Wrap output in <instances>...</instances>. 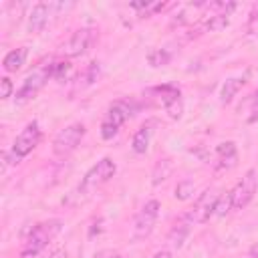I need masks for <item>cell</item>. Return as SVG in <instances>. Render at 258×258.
Returning <instances> with one entry per match:
<instances>
[{"label": "cell", "instance_id": "obj_1", "mask_svg": "<svg viewBox=\"0 0 258 258\" xmlns=\"http://www.w3.org/2000/svg\"><path fill=\"white\" fill-rule=\"evenodd\" d=\"M58 230H60V222L58 220L32 226L30 228V234L24 240V248L20 252V258H36Z\"/></svg>", "mask_w": 258, "mask_h": 258}, {"label": "cell", "instance_id": "obj_2", "mask_svg": "<svg viewBox=\"0 0 258 258\" xmlns=\"http://www.w3.org/2000/svg\"><path fill=\"white\" fill-rule=\"evenodd\" d=\"M85 133H87V129H85L83 123H71V125H67L64 129H60L54 135V139H52V151L56 155H60V157L69 155L71 151L77 149V145L81 143V139L85 137Z\"/></svg>", "mask_w": 258, "mask_h": 258}, {"label": "cell", "instance_id": "obj_3", "mask_svg": "<svg viewBox=\"0 0 258 258\" xmlns=\"http://www.w3.org/2000/svg\"><path fill=\"white\" fill-rule=\"evenodd\" d=\"M131 115V105L127 101H115L107 113H105V119L101 123V137L103 139H113L119 131V127L129 119Z\"/></svg>", "mask_w": 258, "mask_h": 258}, {"label": "cell", "instance_id": "obj_4", "mask_svg": "<svg viewBox=\"0 0 258 258\" xmlns=\"http://www.w3.org/2000/svg\"><path fill=\"white\" fill-rule=\"evenodd\" d=\"M220 196L222 194L218 189H206L204 194L198 196V200L194 202V208L185 214V218L191 224H204V222H208L216 214V206H218Z\"/></svg>", "mask_w": 258, "mask_h": 258}, {"label": "cell", "instance_id": "obj_5", "mask_svg": "<svg viewBox=\"0 0 258 258\" xmlns=\"http://www.w3.org/2000/svg\"><path fill=\"white\" fill-rule=\"evenodd\" d=\"M256 189H258V175H256L254 169H248V171L244 173V177H242V179L232 187V191H230L232 208H234V210H244V208L252 202Z\"/></svg>", "mask_w": 258, "mask_h": 258}, {"label": "cell", "instance_id": "obj_6", "mask_svg": "<svg viewBox=\"0 0 258 258\" xmlns=\"http://www.w3.org/2000/svg\"><path fill=\"white\" fill-rule=\"evenodd\" d=\"M40 139H42V131H40L38 123L32 121V123H28V125L16 135V139H14L10 151H12V155H16L18 159H22V157H26V155L40 143Z\"/></svg>", "mask_w": 258, "mask_h": 258}, {"label": "cell", "instance_id": "obj_7", "mask_svg": "<svg viewBox=\"0 0 258 258\" xmlns=\"http://www.w3.org/2000/svg\"><path fill=\"white\" fill-rule=\"evenodd\" d=\"M159 202L157 200H149L141 206V210L137 212L135 216V222H133V234L135 238H145L151 234L155 222H157V216H159Z\"/></svg>", "mask_w": 258, "mask_h": 258}, {"label": "cell", "instance_id": "obj_8", "mask_svg": "<svg viewBox=\"0 0 258 258\" xmlns=\"http://www.w3.org/2000/svg\"><path fill=\"white\" fill-rule=\"evenodd\" d=\"M48 77H50V64H48V67H42V69H38V71H34L32 75H28V77L24 79V83L20 85V89L16 91V97H14L16 103H26V101L34 99V97L38 95V91L46 85Z\"/></svg>", "mask_w": 258, "mask_h": 258}, {"label": "cell", "instance_id": "obj_9", "mask_svg": "<svg viewBox=\"0 0 258 258\" xmlns=\"http://www.w3.org/2000/svg\"><path fill=\"white\" fill-rule=\"evenodd\" d=\"M115 171H117L115 161H113L111 157H103V159H99V161H97V163H95V165L85 173L81 187H83V189L97 187V185H101V183L109 181V179L115 175Z\"/></svg>", "mask_w": 258, "mask_h": 258}, {"label": "cell", "instance_id": "obj_10", "mask_svg": "<svg viewBox=\"0 0 258 258\" xmlns=\"http://www.w3.org/2000/svg\"><path fill=\"white\" fill-rule=\"evenodd\" d=\"M95 42V28H89V26H85V28H79V30H75L71 36H69V40L62 44V52L67 54V56H81V54H85L89 48H91V44Z\"/></svg>", "mask_w": 258, "mask_h": 258}, {"label": "cell", "instance_id": "obj_11", "mask_svg": "<svg viewBox=\"0 0 258 258\" xmlns=\"http://www.w3.org/2000/svg\"><path fill=\"white\" fill-rule=\"evenodd\" d=\"M159 93H161V103H163V107H165V113H167L171 119H179V117H181V111H183L179 89L173 87V85H165V87L159 89Z\"/></svg>", "mask_w": 258, "mask_h": 258}, {"label": "cell", "instance_id": "obj_12", "mask_svg": "<svg viewBox=\"0 0 258 258\" xmlns=\"http://www.w3.org/2000/svg\"><path fill=\"white\" fill-rule=\"evenodd\" d=\"M52 8H56V4H48V2L34 4L32 10H30V14H28V30L30 32H40L48 24Z\"/></svg>", "mask_w": 258, "mask_h": 258}, {"label": "cell", "instance_id": "obj_13", "mask_svg": "<svg viewBox=\"0 0 258 258\" xmlns=\"http://www.w3.org/2000/svg\"><path fill=\"white\" fill-rule=\"evenodd\" d=\"M153 131H155V121H153V119L145 121V123L135 131V135H133V139H131V149H133L135 153H139V155L145 153V151L149 149Z\"/></svg>", "mask_w": 258, "mask_h": 258}, {"label": "cell", "instance_id": "obj_14", "mask_svg": "<svg viewBox=\"0 0 258 258\" xmlns=\"http://www.w3.org/2000/svg\"><path fill=\"white\" fill-rule=\"evenodd\" d=\"M214 153H216V167L218 169H230L238 161V149H236V145L232 141L220 143L214 149Z\"/></svg>", "mask_w": 258, "mask_h": 258}, {"label": "cell", "instance_id": "obj_15", "mask_svg": "<svg viewBox=\"0 0 258 258\" xmlns=\"http://www.w3.org/2000/svg\"><path fill=\"white\" fill-rule=\"evenodd\" d=\"M26 56H28V48L26 46H20V48H14L10 52H6L4 60H2V67L6 73H16L24 67L26 62Z\"/></svg>", "mask_w": 258, "mask_h": 258}, {"label": "cell", "instance_id": "obj_16", "mask_svg": "<svg viewBox=\"0 0 258 258\" xmlns=\"http://www.w3.org/2000/svg\"><path fill=\"white\" fill-rule=\"evenodd\" d=\"M194 224L185 218V216H181V220L171 228V232H169V236H167V242L171 244V246H175V248H181L183 246V242H185V238H187V234H189V228H191Z\"/></svg>", "mask_w": 258, "mask_h": 258}, {"label": "cell", "instance_id": "obj_17", "mask_svg": "<svg viewBox=\"0 0 258 258\" xmlns=\"http://www.w3.org/2000/svg\"><path fill=\"white\" fill-rule=\"evenodd\" d=\"M234 8H236L234 4H228L222 12L210 14V18L206 20V28H208V30H212V32L226 28V26H228V22H230V10H234Z\"/></svg>", "mask_w": 258, "mask_h": 258}, {"label": "cell", "instance_id": "obj_18", "mask_svg": "<svg viewBox=\"0 0 258 258\" xmlns=\"http://www.w3.org/2000/svg\"><path fill=\"white\" fill-rule=\"evenodd\" d=\"M242 85H244V79H240V77L228 79V81L222 85V89H220V101H222V103H230V101L234 99V95L240 91Z\"/></svg>", "mask_w": 258, "mask_h": 258}, {"label": "cell", "instance_id": "obj_19", "mask_svg": "<svg viewBox=\"0 0 258 258\" xmlns=\"http://www.w3.org/2000/svg\"><path fill=\"white\" fill-rule=\"evenodd\" d=\"M169 58H171V54L165 48H155L147 54V60H149L151 67H163V64L169 62Z\"/></svg>", "mask_w": 258, "mask_h": 258}, {"label": "cell", "instance_id": "obj_20", "mask_svg": "<svg viewBox=\"0 0 258 258\" xmlns=\"http://www.w3.org/2000/svg\"><path fill=\"white\" fill-rule=\"evenodd\" d=\"M194 189H196V183L191 179H181L175 187V198L177 200H189L194 196Z\"/></svg>", "mask_w": 258, "mask_h": 258}, {"label": "cell", "instance_id": "obj_21", "mask_svg": "<svg viewBox=\"0 0 258 258\" xmlns=\"http://www.w3.org/2000/svg\"><path fill=\"white\" fill-rule=\"evenodd\" d=\"M71 71V64L67 60H60V62H54L50 64V77L56 79V81H62L67 77V73Z\"/></svg>", "mask_w": 258, "mask_h": 258}, {"label": "cell", "instance_id": "obj_22", "mask_svg": "<svg viewBox=\"0 0 258 258\" xmlns=\"http://www.w3.org/2000/svg\"><path fill=\"white\" fill-rule=\"evenodd\" d=\"M230 210H234V208H232V198H230V191H226V194H222L220 200H218L216 216H226Z\"/></svg>", "mask_w": 258, "mask_h": 258}, {"label": "cell", "instance_id": "obj_23", "mask_svg": "<svg viewBox=\"0 0 258 258\" xmlns=\"http://www.w3.org/2000/svg\"><path fill=\"white\" fill-rule=\"evenodd\" d=\"M12 89H14L12 81H10L8 77H2V79H0V97H2V99H8V97L12 95Z\"/></svg>", "mask_w": 258, "mask_h": 258}, {"label": "cell", "instance_id": "obj_24", "mask_svg": "<svg viewBox=\"0 0 258 258\" xmlns=\"http://www.w3.org/2000/svg\"><path fill=\"white\" fill-rule=\"evenodd\" d=\"M151 258H173V254H171L169 250H165V248H163V250H157Z\"/></svg>", "mask_w": 258, "mask_h": 258}, {"label": "cell", "instance_id": "obj_25", "mask_svg": "<svg viewBox=\"0 0 258 258\" xmlns=\"http://www.w3.org/2000/svg\"><path fill=\"white\" fill-rule=\"evenodd\" d=\"M248 254H250V258H258V242L250 246V250H248Z\"/></svg>", "mask_w": 258, "mask_h": 258}, {"label": "cell", "instance_id": "obj_26", "mask_svg": "<svg viewBox=\"0 0 258 258\" xmlns=\"http://www.w3.org/2000/svg\"><path fill=\"white\" fill-rule=\"evenodd\" d=\"M250 28H256L258 30V10L252 14V18H250Z\"/></svg>", "mask_w": 258, "mask_h": 258}, {"label": "cell", "instance_id": "obj_27", "mask_svg": "<svg viewBox=\"0 0 258 258\" xmlns=\"http://www.w3.org/2000/svg\"><path fill=\"white\" fill-rule=\"evenodd\" d=\"M50 258H67V252H64V250H54V252L50 254Z\"/></svg>", "mask_w": 258, "mask_h": 258}, {"label": "cell", "instance_id": "obj_28", "mask_svg": "<svg viewBox=\"0 0 258 258\" xmlns=\"http://www.w3.org/2000/svg\"><path fill=\"white\" fill-rule=\"evenodd\" d=\"M256 119H258V97H256V105H254V111H252L250 121H256Z\"/></svg>", "mask_w": 258, "mask_h": 258}, {"label": "cell", "instance_id": "obj_29", "mask_svg": "<svg viewBox=\"0 0 258 258\" xmlns=\"http://www.w3.org/2000/svg\"><path fill=\"white\" fill-rule=\"evenodd\" d=\"M107 258H123V256H121V254H109Z\"/></svg>", "mask_w": 258, "mask_h": 258}]
</instances>
